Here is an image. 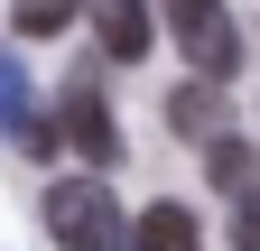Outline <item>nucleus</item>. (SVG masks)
Instances as JSON below:
<instances>
[{
	"label": "nucleus",
	"mask_w": 260,
	"mask_h": 251,
	"mask_svg": "<svg viewBox=\"0 0 260 251\" xmlns=\"http://www.w3.org/2000/svg\"><path fill=\"white\" fill-rule=\"evenodd\" d=\"M233 251H260V186L233 205Z\"/></svg>",
	"instance_id": "10"
},
{
	"label": "nucleus",
	"mask_w": 260,
	"mask_h": 251,
	"mask_svg": "<svg viewBox=\"0 0 260 251\" xmlns=\"http://www.w3.org/2000/svg\"><path fill=\"white\" fill-rule=\"evenodd\" d=\"M75 10H84V0H19V10H10V28H19V38H56Z\"/></svg>",
	"instance_id": "8"
},
{
	"label": "nucleus",
	"mask_w": 260,
	"mask_h": 251,
	"mask_svg": "<svg viewBox=\"0 0 260 251\" xmlns=\"http://www.w3.org/2000/svg\"><path fill=\"white\" fill-rule=\"evenodd\" d=\"M130 251H205L186 205H140V224H130Z\"/></svg>",
	"instance_id": "6"
},
{
	"label": "nucleus",
	"mask_w": 260,
	"mask_h": 251,
	"mask_svg": "<svg viewBox=\"0 0 260 251\" xmlns=\"http://www.w3.org/2000/svg\"><path fill=\"white\" fill-rule=\"evenodd\" d=\"M65 140L84 149L93 168H112L121 159V131H112V103L93 93V75H75V93H65Z\"/></svg>",
	"instance_id": "4"
},
{
	"label": "nucleus",
	"mask_w": 260,
	"mask_h": 251,
	"mask_svg": "<svg viewBox=\"0 0 260 251\" xmlns=\"http://www.w3.org/2000/svg\"><path fill=\"white\" fill-rule=\"evenodd\" d=\"M168 38L186 47V66L214 75V84L242 66V28H233V10H223V0H168Z\"/></svg>",
	"instance_id": "2"
},
{
	"label": "nucleus",
	"mask_w": 260,
	"mask_h": 251,
	"mask_svg": "<svg viewBox=\"0 0 260 251\" xmlns=\"http://www.w3.org/2000/svg\"><path fill=\"white\" fill-rule=\"evenodd\" d=\"M205 177H214V186H223V196H233V205H242V196H251V149H242L233 131H223V140L205 149Z\"/></svg>",
	"instance_id": "7"
},
{
	"label": "nucleus",
	"mask_w": 260,
	"mask_h": 251,
	"mask_svg": "<svg viewBox=\"0 0 260 251\" xmlns=\"http://www.w3.org/2000/svg\"><path fill=\"white\" fill-rule=\"evenodd\" d=\"M93 38H103V56H112V66H140V56L158 47L149 0H93Z\"/></svg>",
	"instance_id": "5"
},
{
	"label": "nucleus",
	"mask_w": 260,
	"mask_h": 251,
	"mask_svg": "<svg viewBox=\"0 0 260 251\" xmlns=\"http://www.w3.org/2000/svg\"><path fill=\"white\" fill-rule=\"evenodd\" d=\"M47 233L65 251H130V214L112 205L103 177H56L47 186Z\"/></svg>",
	"instance_id": "1"
},
{
	"label": "nucleus",
	"mask_w": 260,
	"mask_h": 251,
	"mask_svg": "<svg viewBox=\"0 0 260 251\" xmlns=\"http://www.w3.org/2000/svg\"><path fill=\"white\" fill-rule=\"evenodd\" d=\"M168 131H177V140H195V149H214L223 131H233V103H223V84H214V75H195V84H177V93H168Z\"/></svg>",
	"instance_id": "3"
},
{
	"label": "nucleus",
	"mask_w": 260,
	"mask_h": 251,
	"mask_svg": "<svg viewBox=\"0 0 260 251\" xmlns=\"http://www.w3.org/2000/svg\"><path fill=\"white\" fill-rule=\"evenodd\" d=\"M28 121V66H19V47H0V131H19Z\"/></svg>",
	"instance_id": "9"
}]
</instances>
